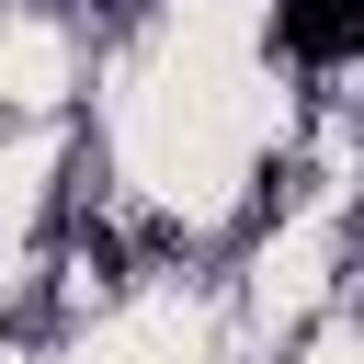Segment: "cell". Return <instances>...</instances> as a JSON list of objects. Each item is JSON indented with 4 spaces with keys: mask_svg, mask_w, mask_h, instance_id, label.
<instances>
[{
    "mask_svg": "<svg viewBox=\"0 0 364 364\" xmlns=\"http://www.w3.org/2000/svg\"><path fill=\"white\" fill-rule=\"evenodd\" d=\"M273 34H284V57H307V68L364 57V0H284V11H273Z\"/></svg>",
    "mask_w": 364,
    "mask_h": 364,
    "instance_id": "cell-1",
    "label": "cell"
}]
</instances>
